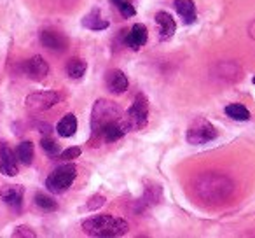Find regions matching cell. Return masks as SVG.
<instances>
[{"label":"cell","mask_w":255,"mask_h":238,"mask_svg":"<svg viewBox=\"0 0 255 238\" xmlns=\"http://www.w3.org/2000/svg\"><path fill=\"white\" fill-rule=\"evenodd\" d=\"M196 196L206 203H224L234 193V182L227 175L205 174L194 182Z\"/></svg>","instance_id":"obj_1"},{"label":"cell","mask_w":255,"mask_h":238,"mask_svg":"<svg viewBox=\"0 0 255 238\" xmlns=\"http://www.w3.org/2000/svg\"><path fill=\"white\" fill-rule=\"evenodd\" d=\"M123 119L124 112L121 110L119 105L105 98L96 100L91 110V140H89V144L96 147V144H100V140H102V133L105 126L110 125V123L123 121Z\"/></svg>","instance_id":"obj_2"},{"label":"cell","mask_w":255,"mask_h":238,"mask_svg":"<svg viewBox=\"0 0 255 238\" xmlns=\"http://www.w3.org/2000/svg\"><path fill=\"white\" fill-rule=\"evenodd\" d=\"M82 230L89 237L100 238H112L123 237L129 230V224L121 217H114L110 214H102V216H93L82 221Z\"/></svg>","instance_id":"obj_3"},{"label":"cell","mask_w":255,"mask_h":238,"mask_svg":"<svg viewBox=\"0 0 255 238\" xmlns=\"http://www.w3.org/2000/svg\"><path fill=\"white\" fill-rule=\"evenodd\" d=\"M75 177H77V168H75V165H72V163L61 165L56 170L51 172L49 177L46 179V188L49 193L61 195V193H65L74 184Z\"/></svg>","instance_id":"obj_4"},{"label":"cell","mask_w":255,"mask_h":238,"mask_svg":"<svg viewBox=\"0 0 255 238\" xmlns=\"http://www.w3.org/2000/svg\"><path fill=\"white\" fill-rule=\"evenodd\" d=\"M124 121H126L129 132L145 128L147 123H149V100H147L145 95L135 96L131 107L124 114Z\"/></svg>","instance_id":"obj_5"},{"label":"cell","mask_w":255,"mask_h":238,"mask_svg":"<svg viewBox=\"0 0 255 238\" xmlns=\"http://www.w3.org/2000/svg\"><path fill=\"white\" fill-rule=\"evenodd\" d=\"M219 137L217 128L205 117H196L187 128V142L191 146H203Z\"/></svg>","instance_id":"obj_6"},{"label":"cell","mask_w":255,"mask_h":238,"mask_svg":"<svg viewBox=\"0 0 255 238\" xmlns=\"http://www.w3.org/2000/svg\"><path fill=\"white\" fill-rule=\"evenodd\" d=\"M60 100L61 95L58 91H39L26 96L25 103L26 109L32 112H44V110L53 109L56 103H60Z\"/></svg>","instance_id":"obj_7"},{"label":"cell","mask_w":255,"mask_h":238,"mask_svg":"<svg viewBox=\"0 0 255 238\" xmlns=\"http://www.w3.org/2000/svg\"><path fill=\"white\" fill-rule=\"evenodd\" d=\"M25 74L33 81H44L49 74V65L42 56L35 54V56L25 61Z\"/></svg>","instance_id":"obj_8"},{"label":"cell","mask_w":255,"mask_h":238,"mask_svg":"<svg viewBox=\"0 0 255 238\" xmlns=\"http://www.w3.org/2000/svg\"><path fill=\"white\" fill-rule=\"evenodd\" d=\"M0 172L7 177L18 175V160L7 144H0Z\"/></svg>","instance_id":"obj_9"},{"label":"cell","mask_w":255,"mask_h":238,"mask_svg":"<svg viewBox=\"0 0 255 238\" xmlns=\"http://www.w3.org/2000/svg\"><path fill=\"white\" fill-rule=\"evenodd\" d=\"M23 195H25V189H23L21 186H7V188H4L2 193H0L2 202H4L12 212H21Z\"/></svg>","instance_id":"obj_10"},{"label":"cell","mask_w":255,"mask_h":238,"mask_svg":"<svg viewBox=\"0 0 255 238\" xmlns=\"http://www.w3.org/2000/svg\"><path fill=\"white\" fill-rule=\"evenodd\" d=\"M40 42L49 51H60V53L68 47L67 37L60 32H54V30H42L40 32Z\"/></svg>","instance_id":"obj_11"},{"label":"cell","mask_w":255,"mask_h":238,"mask_svg":"<svg viewBox=\"0 0 255 238\" xmlns=\"http://www.w3.org/2000/svg\"><path fill=\"white\" fill-rule=\"evenodd\" d=\"M156 23L159 25V33H161V40H168L175 35L177 32V23H175L173 16L166 11H159L154 16Z\"/></svg>","instance_id":"obj_12"},{"label":"cell","mask_w":255,"mask_h":238,"mask_svg":"<svg viewBox=\"0 0 255 238\" xmlns=\"http://www.w3.org/2000/svg\"><path fill=\"white\" fill-rule=\"evenodd\" d=\"M147 39H149V30H147V26L142 25V23H135V25L131 26V30H129V33H128L126 44L131 47V49H140V47L147 44Z\"/></svg>","instance_id":"obj_13"},{"label":"cell","mask_w":255,"mask_h":238,"mask_svg":"<svg viewBox=\"0 0 255 238\" xmlns=\"http://www.w3.org/2000/svg\"><path fill=\"white\" fill-rule=\"evenodd\" d=\"M105 84L110 91L119 95V93H124L128 89V77L124 75L123 70H119V68H112V70L107 72Z\"/></svg>","instance_id":"obj_14"},{"label":"cell","mask_w":255,"mask_h":238,"mask_svg":"<svg viewBox=\"0 0 255 238\" xmlns=\"http://www.w3.org/2000/svg\"><path fill=\"white\" fill-rule=\"evenodd\" d=\"M173 5H175V11L180 14V18L184 19L185 25H192L198 19V16H196V5L192 0H175Z\"/></svg>","instance_id":"obj_15"},{"label":"cell","mask_w":255,"mask_h":238,"mask_svg":"<svg viewBox=\"0 0 255 238\" xmlns=\"http://www.w3.org/2000/svg\"><path fill=\"white\" fill-rule=\"evenodd\" d=\"M82 26L89 30H95V32H100V30H105L109 28V21L102 16V12L98 9H93L89 14H86L82 18Z\"/></svg>","instance_id":"obj_16"},{"label":"cell","mask_w":255,"mask_h":238,"mask_svg":"<svg viewBox=\"0 0 255 238\" xmlns=\"http://www.w3.org/2000/svg\"><path fill=\"white\" fill-rule=\"evenodd\" d=\"M56 132L60 137H63V139H68V137L75 135V132H77V117L74 116V114H67L65 117H61V121L58 123L56 126Z\"/></svg>","instance_id":"obj_17"},{"label":"cell","mask_w":255,"mask_h":238,"mask_svg":"<svg viewBox=\"0 0 255 238\" xmlns=\"http://www.w3.org/2000/svg\"><path fill=\"white\" fill-rule=\"evenodd\" d=\"M86 68H88V65H86L84 60H81V58H72L67 63V75L70 79H81L82 75L86 74Z\"/></svg>","instance_id":"obj_18"},{"label":"cell","mask_w":255,"mask_h":238,"mask_svg":"<svg viewBox=\"0 0 255 238\" xmlns=\"http://www.w3.org/2000/svg\"><path fill=\"white\" fill-rule=\"evenodd\" d=\"M226 114L234 119V121H248L250 119V112L245 105L241 103H231V105L226 107Z\"/></svg>","instance_id":"obj_19"},{"label":"cell","mask_w":255,"mask_h":238,"mask_svg":"<svg viewBox=\"0 0 255 238\" xmlns=\"http://www.w3.org/2000/svg\"><path fill=\"white\" fill-rule=\"evenodd\" d=\"M16 156H18V160L21 161L23 165H32V161H33V144L28 142V140L21 142L18 146V149H16Z\"/></svg>","instance_id":"obj_20"},{"label":"cell","mask_w":255,"mask_h":238,"mask_svg":"<svg viewBox=\"0 0 255 238\" xmlns=\"http://www.w3.org/2000/svg\"><path fill=\"white\" fill-rule=\"evenodd\" d=\"M161 200V186L159 184H150L145 188V195H143V198L140 200L142 202V205H156V203H159Z\"/></svg>","instance_id":"obj_21"},{"label":"cell","mask_w":255,"mask_h":238,"mask_svg":"<svg viewBox=\"0 0 255 238\" xmlns=\"http://www.w3.org/2000/svg\"><path fill=\"white\" fill-rule=\"evenodd\" d=\"M35 205L44 212H54L58 209V203L49 195H44V193H37L35 195Z\"/></svg>","instance_id":"obj_22"},{"label":"cell","mask_w":255,"mask_h":238,"mask_svg":"<svg viewBox=\"0 0 255 238\" xmlns=\"http://www.w3.org/2000/svg\"><path fill=\"white\" fill-rule=\"evenodd\" d=\"M40 147H42V151L49 158H54L60 154V146H58L56 140L51 139V137H44V139L40 140Z\"/></svg>","instance_id":"obj_23"},{"label":"cell","mask_w":255,"mask_h":238,"mask_svg":"<svg viewBox=\"0 0 255 238\" xmlns=\"http://www.w3.org/2000/svg\"><path fill=\"white\" fill-rule=\"evenodd\" d=\"M117 9H119V12L124 16V18H133V16L136 14L135 7L131 5V2H129V0H124V2L117 4Z\"/></svg>","instance_id":"obj_24"},{"label":"cell","mask_w":255,"mask_h":238,"mask_svg":"<svg viewBox=\"0 0 255 238\" xmlns=\"http://www.w3.org/2000/svg\"><path fill=\"white\" fill-rule=\"evenodd\" d=\"M12 237H25V238H35L37 233L30 226H18L12 233Z\"/></svg>","instance_id":"obj_25"},{"label":"cell","mask_w":255,"mask_h":238,"mask_svg":"<svg viewBox=\"0 0 255 238\" xmlns=\"http://www.w3.org/2000/svg\"><path fill=\"white\" fill-rule=\"evenodd\" d=\"M79 156H81V149H79V147H68L67 151H63V153L60 154V160L72 161V160H75V158H79Z\"/></svg>","instance_id":"obj_26"},{"label":"cell","mask_w":255,"mask_h":238,"mask_svg":"<svg viewBox=\"0 0 255 238\" xmlns=\"http://www.w3.org/2000/svg\"><path fill=\"white\" fill-rule=\"evenodd\" d=\"M105 203V196H102V195H95L91 200H89V203L84 207L86 210H96V209H100V207Z\"/></svg>","instance_id":"obj_27"},{"label":"cell","mask_w":255,"mask_h":238,"mask_svg":"<svg viewBox=\"0 0 255 238\" xmlns=\"http://www.w3.org/2000/svg\"><path fill=\"white\" fill-rule=\"evenodd\" d=\"M110 2H114V4L117 5V4H121V2H124V0H110Z\"/></svg>","instance_id":"obj_28"},{"label":"cell","mask_w":255,"mask_h":238,"mask_svg":"<svg viewBox=\"0 0 255 238\" xmlns=\"http://www.w3.org/2000/svg\"><path fill=\"white\" fill-rule=\"evenodd\" d=\"M252 82H254V86H255V77H254V79H252Z\"/></svg>","instance_id":"obj_29"}]
</instances>
